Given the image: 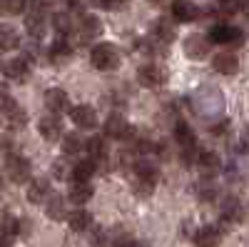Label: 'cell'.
Masks as SVG:
<instances>
[{
    "label": "cell",
    "mask_w": 249,
    "mask_h": 247,
    "mask_svg": "<svg viewBox=\"0 0 249 247\" xmlns=\"http://www.w3.org/2000/svg\"><path fill=\"white\" fill-rule=\"evenodd\" d=\"M90 60H92V68H97V70L120 68V53L112 43H97L90 53Z\"/></svg>",
    "instance_id": "cell-1"
},
{
    "label": "cell",
    "mask_w": 249,
    "mask_h": 247,
    "mask_svg": "<svg viewBox=\"0 0 249 247\" xmlns=\"http://www.w3.org/2000/svg\"><path fill=\"white\" fill-rule=\"evenodd\" d=\"M137 82L142 88H160L167 82V70H164L160 63H147L137 70Z\"/></svg>",
    "instance_id": "cell-2"
},
{
    "label": "cell",
    "mask_w": 249,
    "mask_h": 247,
    "mask_svg": "<svg viewBox=\"0 0 249 247\" xmlns=\"http://www.w3.org/2000/svg\"><path fill=\"white\" fill-rule=\"evenodd\" d=\"M222 110V93L217 88H210V100H207V93L199 90L197 95V113L204 115V117H212Z\"/></svg>",
    "instance_id": "cell-3"
},
{
    "label": "cell",
    "mask_w": 249,
    "mask_h": 247,
    "mask_svg": "<svg viewBox=\"0 0 249 247\" xmlns=\"http://www.w3.org/2000/svg\"><path fill=\"white\" fill-rule=\"evenodd\" d=\"M219 210H222L224 222H244V217H247V208L239 197H224Z\"/></svg>",
    "instance_id": "cell-4"
},
{
    "label": "cell",
    "mask_w": 249,
    "mask_h": 247,
    "mask_svg": "<svg viewBox=\"0 0 249 247\" xmlns=\"http://www.w3.org/2000/svg\"><path fill=\"white\" fill-rule=\"evenodd\" d=\"M37 130L40 135H43L48 142H57L62 137V122H60V115H45V117H40L37 122Z\"/></svg>",
    "instance_id": "cell-5"
},
{
    "label": "cell",
    "mask_w": 249,
    "mask_h": 247,
    "mask_svg": "<svg viewBox=\"0 0 249 247\" xmlns=\"http://www.w3.org/2000/svg\"><path fill=\"white\" fill-rule=\"evenodd\" d=\"M210 35H190L184 40V53L187 57H192V60H199L204 57L207 53H210Z\"/></svg>",
    "instance_id": "cell-6"
},
{
    "label": "cell",
    "mask_w": 249,
    "mask_h": 247,
    "mask_svg": "<svg viewBox=\"0 0 249 247\" xmlns=\"http://www.w3.org/2000/svg\"><path fill=\"white\" fill-rule=\"evenodd\" d=\"M3 115L8 117L10 128H25V122H28V113L18 102H13L8 95H3Z\"/></svg>",
    "instance_id": "cell-7"
},
{
    "label": "cell",
    "mask_w": 249,
    "mask_h": 247,
    "mask_svg": "<svg viewBox=\"0 0 249 247\" xmlns=\"http://www.w3.org/2000/svg\"><path fill=\"white\" fill-rule=\"evenodd\" d=\"M172 15L177 23H195L199 18V8L192 0H175L172 3Z\"/></svg>",
    "instance_id": "cell-8"
},
{
    "label": "cell",
    "mask_w": 249,
    "mask_h": 247,
    "mask_svg": "<svg viewBox=\"0 0 249 247\" xmlns=\"http://www.w3.org/2000/svg\"><path fill=\"white\" fill-rule=\"evenodd\" d=\"M105 135L112 137V140H124V137L132 135V128L122 115H110L107 122H105Z\"/></svg>",
    "instance_id": "cell-9"
},
{
    "label": "cell",
    "mask_w": 249,
    "mask_h": 247,
    "mask_svg": "<svg viewBox=\"0 0 249 247\" xmlns=\"http://www.w3.org/2000/svg\"><path fill=\"white\" fill-rule=\"evenodd\" d=\"M45 108H48L50 113H55V115L70 110V97H68V93L60 90V88H50V90L45 93Z\"/></svg>",
    "instance_id": "cell-10"
},
{
    "label": "cell",
    "mask_w": 249,
    "mask_h": 247,
    "mask_svg": "<svg viewBox=\"0 0 249 247\" xmlns=\"http://www.w3.org/2000/svg\"><path fill=\"white\" fill-rule=\"evenodd\" d=\"M70 117H72L75 125L82 128V130H90V128L97 125V113L90 105H75V108H70Z\"/></svg>",
    "instance_id": "cell-11"
},
{
    "label": "cell",
    "mask_w": 249,
    "mask_h": 247,
    "mask_svg": "<svg viewBox=\"0 0 249 247\" xmlns=\"http://www.w3.org/2000/svg\"><path fill=\"white\" fill-rule=\"evenodd\" d=\"M8 175H10L13 182H28L30 175H33L30 162H28L25 157H18V155L10 157V160H8Z\"/></svg>",
    "instance_id": "cell-12"
},
{
    "label": "cell",
    "mask_w": 249,
    "mask_h": 247,
    "mask_svg": "<svg viewBox=\"0 0 249 247\" xmlns=\"http://www.w3.org/2000/svg\"><path fill=\"white\" fill-rule=\"evenodd\" d=\"M102 33V23L97 18H92V15H85L77 23V35H80V40L82 43H90V40H97V35Z\"/></svg>",
    "instance_id": "cell-13"
},
{
    "label": "cell",
    "mask_w": 249,
    "mask_h": 247,
    "mask_svg": "<svg viewBox=\"0 0 249 247\" xmlns=\"http://www.w3.org/2000/svg\"><path fill=\"white\" fill-rule=\"evenodd\" d=\"M175 35H177L175 23H170L167 18H160V20H155V23H152V38L157 40V43L170 45L172 40H175Z\"/></svg>",
    "instance_id": "cell-14"
},
{
    "label": "cell",
    "mask_w": 249,
    "mask_h": 247,
    "mask_svg": "<svg viewBox=\"0 0 249 247\" xmlns=\"http://www.w3.org/2000/svg\"><path fill=\"white\" fill-rule=\"evenodd\" d=\"M3 73H5V77H10V80H25L28 75H30V63H28V57H13V60H8V63L3 65Z\"/></svg>",
    "instance_id": "cell-15"
},
{
    "label": "cell",
    "mask_w": 249,
    "mask_h": 247,
    "mask_svg": "<svg viewBox=\"0 0 249 247\" xmlns=\"http://www.w3.org/2000/svg\"><path fill=\"white\" fill-rule=\"evenodd\" d=\"M25 28H28V35L33 40H40L48 30V20H45V13L43 10H33L28 18H25Z\"/></svg>",
    "instance_id": "cell-16"
},
{
    "label": "cell",
    "mask_w": 249,
    "mask_h": 247,
    "mask_svg": "<svg viewBox=\"0 0 249 247\" xmlns=\"http://www.w3.org/2000/svg\"><path fill=\"white\" fill-rule=\"evenodd\" d=\"M212 68H214L219 75H234V73L239 70V60H237L234 53H219V55H214V60H212Z\"/></svg>",
    "instance_id": "cell-17"
},
{
    "label": "cell",
    "mask_w": 249,
    "mask_h": 247,
    "mask_svg": "<svg viewBox=\"0 0 249 247\" xmlns=\"http://www.w3.org/2000/svg\"><path fill=\"white\" fill-rule=\"evenodd\" d=\"M68 197H70V202H75V205H85V202L92 197V185L85 182V180H75V182L70 185Z\"/></svg>",
    "instance_id": "cell-18"
},
{
    "label": "cell",
    "mask_w": 249,
    "mask_h": 247,
    "mask_svg": "<svg viewBox=\"0 0 249 247\" xmlns=\"http://www.w3.org/2000/svg\"><path fill=\"white\" fill-rule=\"evenodd\" d=\"M70 57H72V45L68 43L65 38L55 40L53 48H50V60H53V63H55V65H62V63H68Z\"/></svg>",
    "instance_id": "cell-19"
},
{
    "label": "cell",
    "mask_w": 249,
    "mask_h": 247,
    "mask_svg": "<svg viewBox=\"0 0 249 247\" xmlns=\"http://www.w3.org/2000/svg\"><path fill=\"white\" fill-rule=\"evenodd\" d=\"M68 225H70V230L72 232H85L92 228V215L88 210H75L68 215Z\"/></svg>",
    "instance_id": "cell-20"
},
{
    "label": "cell",
    "mask_w": 249,
    "mask_h": 247,
    "mask_svg": "<svg viewBox=\"0 0 249 247\" xmlns=\"http://www.w3.org/2000/svg\"><path fill=\"white\" fill-rule=\"evenodd\" d=\"M45 215L50 220H62L68 217V208H65V197L62 195H50L45 202Z\"/></svg>",
    "instance_id": "cell-21"
},
{
    "label": "cell",
    "mask_w": 249,
    "mask_h": 247,
    "mask_svg": "<svg viewBox=\"0 0 249 247\" xmlns=\"http://www.w3.org/2000/svg\"><path fill=\"white\" fill-rule=\"evenodd\" d=\"M50 197V182L45 177H37L30 182V188H28V200L30 202H43Z\"/></svg>",
    "instance_id": "cell-22"
},
{
    "label": "cell",
    "mask_w": 249,
    "mask_h": 247,
    "mask_svg": "<svg viewBox=\"0 0 249 247\" xmlns=\"http://www.w3.org/2000/svg\"><path fill=\"white\" fill-rule=\"evenodd\" d=\"M222 240V232L217 228H202L195 232V245L197 247H217Z\"/></svg>",
    "instance_id": "cell-23"
},
{
    "label": "cell",
    "mask_w": 249,
    "mask_h": 247,
    "mask_svg": "<svg viewBox=\"0 0 249 247\" xmlns=\"http://www.w3.org/2000/svg\"><path fill=\"white\" fill-rule=\"evenodd\" d=\"M95 170H97L95 157H90V160H77L75 168H72V180H85V182H90L92 175H95Z\"/></svg>",
    "instance_id": "cell-24"
},
{
    "label": "cell",
    "mask_w": 249,
    "mask_h": 247,
    "mask_svg": "<svg viewBox=\"0 0 249 247\" xmlns=\"http://www.w3.org/2000/svg\"><path fill=\"white\" fill-rule=\"evenodd\" d=\"M197 168L202 170V175H214L217 170H219V155L217 152H199V157H197Z\"/></svg>",
    "instance_id": "cell-25"
},
{
    "label": "cell",
    "mask_w": 249,
    "mask_h": 247,
    "mask_svg": "<svg viewBox=\"0 0 249 247\" xmlns=\"http://www.w3.org/2000/svg\"><path fill=\"white\" fill-rule=\"evenodd\" d=\"M135 172H137V177L150 180V182H157L160 180V168H157V162H152V160H137Z\"/></svg>",
    "instance_id": "cell-26"
},
{
    "label": "cell",
    "mask_w": 249,
    "mask_h": 247,
    "mask_svg": "<svg viewBox=\"0 0 249 247\" xmlns=\"http://www.w3.org/2000/svg\"><path fill=\"white\" fill-rule=\"evenodd\" d=\"M85 145H88V140H82L77 133H68V135H62V152H65V155H77Z\"/></svg>",
    "instance_id": "cell-27"
},
{
    "label": "cell",
    "mask_w": 249,
    "mask_h": 247,
    "mask_svg": "<svg viewBox=\"0 0 249 247\" xmlns=\"http://www.w3.org/2000/svg\"><path fill=\"white\" fill-rule=\"evenodd\" d=\"M53 28L57 30V35H70V33L75 30L72 15H70V13H55V15H53Z\"/></svg>",
    "instance_id": "cell-28"
},
{
    "label": "cell",
    "mask_w": 249,
    "mask_h": 247,
    "mask_svg": "<svg viewBox=\"0 0 249 247\" xmlns=\"http://www.w3.org/2000/svg\"><path fill=\"white\" fill-rule=\"evenodd\" d=\"M85 150L90 152V157H105L107 155V142H105V137H102V135H92L88 140Z\"/></svg>",
    "instance_id": "cell-29"
},
{
    "label": "cell",
    "mask_w": 249,
    "mask_h": 247,
    "mask_svg": "<svg viewBox=\"0 0 249 247\" xmlns=\"http://www.w3.org/2000/svg\"><path fill=\"white\" fill-rule=\"evenodd\" d=\"M0 48H3L5 53L8 50H13V48H18L20 45V35H18V30H13L10 25H3V33H0Z\"/></svg>",
    "instance_id": "cell-30"
},
{
    "label": "cell",
    "mask_w": 249,
    "mask_h": 247,
    "mask_svg": "<svg viewBox=\"0 0 249 247\" xmlns=\"http://www.w3.org/2000/svg\"><path fill=\"white\" fill-rule=\"evenodd\" d=\"M227 35H230V25L227 23H217L210 30V40L212 43H219V45H227Z\"/></svg>",
    "instance_id": "cell-31"
},
{
    "label": "cell",
    "mask_w": 249,
    "mask_h": 247,
    "mask_svg": "<svg viewBox=\"0 0 249 247\" xmlns=\"http://www.w3.org/2000/svg\"><path fill=\"white\" fill-rule=\"evenodd\" d=\"M28 5V0H0V8H3L5 15H18V13H23Z\"/></svg>",
    "instance_id": "cell-32"
},
{
    "label": "cell",
    "mask_w": 249,
    "mask_h": 247,
    "mask_svg": "<svg viewBox=\"0 0 249 247\" xmlns=\"http://www.w3.org/2000/svg\"><path fill=\"white\" fill-rule=\"evenodd\" d=\"M227 45L230 48H242L244 45V30L230 25V35H227Z\"/></svg>",
    "instance_id": "cell-33"
},
{
    "label": "cell",
    "mask_w": 249,
    "mask_h": 247,
    "mask_svg": "<svg viewBox=\"0 0 249 247\" xmlns=\"http://www.w3.org/2000/svg\"><path fill=\"white\" fill-rule=\"evenodd\" d=\"M239 8H244L242 0H217V10L224 15H234Z\"/></svg>",
    "instance_id": "cell-34"
},
{
    "label": "cell",
    "mask_w": 249,
    "mask_h": 247,
    "mask_svg": "<svg viewBox=\"0 0 249 247\" xmlns=\"http://www.w3.org/2000/svg\"><path fill=\"white\" fill-rule=\"evenodd\" d=\"M197 195H199L202 202H212V200L217 197V188H214L210 180H204V182H202V188L197 190Z\"/></svg>",
    "instance_id": "cell-35"
},
{
    "label": "cell",
    "mask_w": 249,
    "mask_h": 247,
    "mask_svg": "<svg viewBox=\"0 0 249 247\" xmlns=\"http://www.w3.org/2000/svg\"><path fill=\"white\" fill-rule=\"evenodd\" d=\"M157 182H150V180H142V177H137V185H135V192L137 195H150L152 192V188H155Z\"/></svg>",
    "instance_id": "cell-36"
},
{
    "label": "cell",
    "mask_w": 249,
    "mask_h": 247,
    "mask_svg": "<svg viewBox=\"0 0 249 247\" xmlns=\"http://www.w3.org/2000/svg\"><path fill=\"white\" fill-rule=\"evenodd\" d=\"M28 3L33 5V10H50L53 5H55V0H28Z\"/></svg>",
    "instance_id": "cell-37"
},
{
    "label": "cell",
    "mask_w": 249,
    "mask_h": 247,
    "mask_svg": "<svg viewBox=\"0 0 249 247\" xmlns=\"http://www.w3.org/2000/svg\"><path fill=\"white\" fill-rule=\"evenodd\" d=\"M115 247H147V242H140V240H120V242H115Z\"/></svg>",
    "instance_id": "cell-38"
},
{
    "label": "cell",
    "mask_w": 249,
    "mask_h": 247,
    "mask_svg": "<svg viewBox=\"0 0 249 247\" xmlns=\"http://www.w3.org/2000/svg\"><path fill=\"white\" fill-rule=\"evenodd\" d=\"M122 8H127V0H110L107 5V10H122Z\"/></svg>",
    "instance_id": "cell-39"
},
{
    "label": "cell",
    "mask_w": 249,
    "mask_h": 247,
    "mask_svg": "<svg viewBox=\"0 0 249 247\" xmlns=\"http://www.w3.org/2000/svg\"><path fill=\"white\" fill-rule=\"evenodd\" d=\"M90 3H92L95 8H107V5H110V0H90Z\"/></svg>",
    "instance_id": "cell-40"
},
{
    "label": "cell",
    "mask_w": 249,
    "mask_h": 247,
    "mask_svg": "<svg viewBox=\"0 0 249 247\" xmlns=\"http://www.w3.org/2000/svg\"><path fill=\"white\" fill-rule=\"evenodd\" d=\"M155 5H167V3H175V0H152Z\"/></svg>",
    "instance_id": "cell-41"
},
{
    "label": "cell",
    "mask_w": 249,
    "mask_h": 247,
    "mask_svg": "<svg viewBox=\"0 0 249 247\" xmlns=\"http://www.w3.org/2000/svg\"><path fill=\"white\" fill-rule=\"evenodd\" d=\"M244 10H247V15H249V0H247V5H244Z\"/></svg>",
    "instance_id": "cell-42"
}]
</instances>
